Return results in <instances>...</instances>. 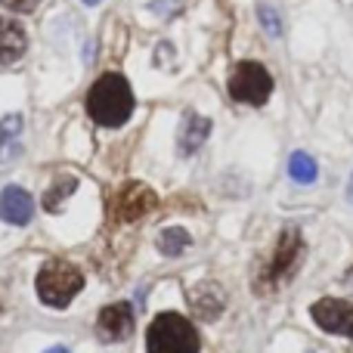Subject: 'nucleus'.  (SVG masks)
<instances>
[{
    "label": "nucleus",
    "instance_id": "obj_6",
    "mask_svg": "<svg viewBox=\"0 0 353 353\" xmlns=\"http://www.w3.org/2000/svg\"><path fill=\"white\" fill-rule=\"evenodd\" d=\"M313 323L323 332H332V335H344L353 338V304L341 298H323L310 307Z\"/></svg>",
    "mask_w": 353,
    "mask_h": 353
},
{
    "label": "nucleus",
    "instance_id": "obj_15",
    "mask_svg": "<svg viewBox=\"0 0 353 353\" xmlns=\"http://www.w3.org/2000/svg\"><path fill=\"white\" fill-rule=\"evenodd\" d=\"M74 189H78V176H59V180H56L53 186L43 192V208H47V211H53V214L62 211V201H65Z\"/></svg>",
    "mask_w": 353,
    "mask_h": 353
},
{
    "label": "nucleus",
    "instance_id": "obj_21",
    "mask_svg": "<svg viewBox=\"0 0 353 353\" xmlns=\"http://www.w3.org/2000/svg\"><path fill=\"white\" fill-rule=\"evenodd\" d=\"M84 3H87V6H97V3H99V0H84Z\"/></svg>",
    "mask_w": 353,
    "mask_h": 353
},
{
    "label": "nucleus",
    "instance_id": "obj_11",
    "mask_svg": "<svg viewBox=\"0 0 353 353\" xmlns=\"http://www.w3.org/2000/svg\"><path fill=\"white\" fill-rule=\"evenodd\" d=\"M189 304L201 319H217L220 310H223V292L214 282H201L199 288L189 292Z\"/></svg>",
    "mask_w": 353,
    "mask_h": 353
},
{
    "label": "nucleus",
    "instance_id": "obj_1",
    "mask_svg": "<svg viewBox=\"0 0 353 353\" xmlns=\"http://www.w3.org/2000/svg\"><path fill=\"white\" fill-rule=\"evenodd\" d=\"M87 112L103 128H121L134 115V90L128 78L118 72H109L90 87L87 93Z\"/></svg>",
    "mask_w": 353,
    "mask_h": 353
},
{
    "label": "nucleus",
    "instance_id": "obj_4",
    "mask_svg": "<svg viewBox=\"0 0 353 353\" xmlns=\"http://www.w3.org/2000/svg\"><path fill=\"white\" fill-rule=\"evenodd\" d=\"M273 93V74L261 62H239L230 74V97L245 105H263Z\"/></svg>",
    "mask_w": 353,
    "mask_h": 353
},
{
    "label": "nucleus",
    "instance_id": "obj_19",
    "mask_svg": "<svg viewBox=\"0 0 353 353\" xmlns=\"http://www.w3.org/2000/svg\"><path fill=\"white\" fill-rule=\"evenodd\" d=\"M347 199H350V205H353V174H350V183H347Z\"/></svg>",
    "mask_w": 353,
    "mask_h": 353
},
{
    "label": "nucleus",
    "instance_id": "obj_13",
    "mask_svg": "<svg viewBox=\"0 0 353 353\" xmlns=\"http://www.w3.org/2000/svg\"><path fill=\"white\" fill-rule=\"evenodd\" d=\"M208 134H211V121H208V118L186 115V121H183V128H180V152L192 155L195 149H201V143L208 140Z\"/></svg>",
    "mask_w": 353,
    "mask_h": 353
},
{
    "label": "nucleus",
    "instance_id": "obj_10",
    "mask_svg": "<svg viewBox=\"0 0 353 353\" xmlns=\"http://www.w3.org/2000/svg\"><path fill=\"white\" fill-rule=\"evenodd\" d=\"M28 50V34H25L22 22L0 16V65H12L19 62Z\"/></svg>",
    "mask_w": 353,
    "mask_h": 353
},
{
    "label": "nucleus",
    "instance_id": "obj_18",
    "mask_svg": "<svg viewBox=\"0 0 353 353\" xmlns=\"http://www.w3.org/2000/svg\"><path fill=\"white\" fill-rule=\"evenodd\" d=\"M0 3H3L10 12H19V16H22V12L37 10V3H41V0H0Z\"/></svg>",
    "mask_w": 353,
    "mask_h": 353
},
{
    "label": "nucleus",
    "instance_id": "obj_5",
    "mask_svg": "<svg viewBox=\"0 0 353 353\" xmlns=\"http://www.w3.org/2000/svg\"><path fill=\"white\" fill-rule=\"evenodd\" d=\"M155 205H159V195H155L146 183L130 180L118 189L115 201H112V217H115L118 223H134V220L146 217L149 211H155Z\"/></svg>",
    "mask_w": 353,
    "mask_h": 353
},
{
    "label": "nucleus",
    "instance_id": "obj_9",
    "mask_svg": "<svg viewBox=\"0 0 353 353\" xmlns=\"http://www.w3.org/2000/svg\"><path fill=\"white\" fill-rule=\"evenodd\" d=\"M34 217V199L22 186H6L0 192V220L10 226H25Z\"/></svg>",
    "mask_w": 353,
    "mask_h": 353
},
{
    "label": "nucleus",
    "instance_id": "obj_16",
    "mask_svg": "<svg viewBox=\"0 0 353 353\" xmlns=\"http://www.w3.org/2000/svg\"><path fill=\"white\" fill-rule=\"evenodd\" d=\"M316 174H319V168H316V159L313 155H307V152H294L292 159H288V176H292L294 183H313L316 180Z\"/></svg>",
    "mask_w": 353,
    "mask_h": 353
},
{
    "label": "nucleus",
    "instance_id": "obj_3",
    "mask_svg": "<svg viewBox=\"0 0 353 353\" xmlns=\"http://www.w3.org/2000/svg\"><path fill=\"white\" fill-rule=\"evenodd\" d=\"M195 325L180 313H161L146 332V353H199Z\"/></svg>",
    "mask_w": 353,
    "mask_h": 353
},
{
    "label": "nucleus",
    "instance_id": "obj_12",
    "mask_svg": "<svg viewBox=\"0 0 353 353\" xmlns=\"http://www.w3.org/2000/svg\"><path fill=\"white\" fill-rule=\"evenodd\" d=\"M22 115H6L0 118V165L12 161L22 152Z\"/></svg>",
    "mask_w": 353,
    "mask_h": 353
},
{
    "label": "nucleus",
    "instance_id": "obj_7",
    "mask_svg": "<svg viewBox=\"0 0 353 353\" xmlns=\"http://www.w3.org/2000/svg\"><path fill=\"white\" fill-rule=\"evenodd\" d=\"M301 251H304V245H301V232H298V230H285V232H282L279 245H276L273 261H270L267 273H263V282H279V279H285V276L292 273L294 267H298Z\"/></svg>",
    "mask_w": 353,
    "mask_h": 353
},
{
    "label": "nucleus",
    "instance_id": "obj_14",
    "mask_svg": "<svg viewBox=\"0 0 353 353\" xmlns=\"http://www.w3.org/2000/svg\"><path fill=\"white\" fill-rule=\"evenodd\" d=\"M189 232L183 230V226H168V230H161L159 232V251L165 257H176V254H183V251L189 248Z\"/></svg>",
    "mask_w": 353,
    "mask_h": 353
},
{
    "label": "nucleus",
    "instance_id": "obj_20",
    "mask_svg": "<svg viewBox=\"0 0 353 353\" xmlns=\"http://www.w3.org/2000/svg\"><path fill=\"white\" fill-rule=\"evenodd\" d=\"M43 353H72V350H65V347H50V350H43Z\"/></svg>",
    "mask_w": 353,
    "mask_h": 353
},
{
    "label": "nucleus",
    "instance_id": "obj_17",
    "mask_svg": "<svg viewBox=\"0 0 353 353\" xmlns=\"http://www.w3.org/2000/svg\"><path fill=\"white\" fill-rule=\"evenodd\" d=\"M257 19H261V25H263V31H267V34H273V37L282 34V25H279V16H276V10H270V6H261V10H257Z\"/></svg>",
    "mask_w": 353,
    "mask_h": 353
},
{
    "label": "nucleus",
    "instance_id": "obj_8",
    "mask_svg": "<svg viewBox=\"0 0 353 353\" xmlns=\"http://www.w3.org/2000/svg\"><path fill=\"white\" fill-rule=\"evenodd\" d=\"M130 332H134V310H130V304H109V307L99 310L97 335L103 338L105 344L124 341Z\"/></svg>",
    "mask_w": 353,
    "mask_h": 353
},
{
    "label": "nucleus",
    "instance_id": "obj_2",
    "mask_svg": "<svg viewBox=\"0 0 353 353\" xmlns=\"http://www.w3.org/2000/svg\"><path fill=\"white\" fill-rule=\"evenodd\" d=\"M34 288H37V298H41L43 304L62 310V307H68L81 294L84 276H81V270L68 261H47L41 270H37Z\"/></svg>",
    "mask_w": 353,
    "mask_h": 353
}]
</instances>
